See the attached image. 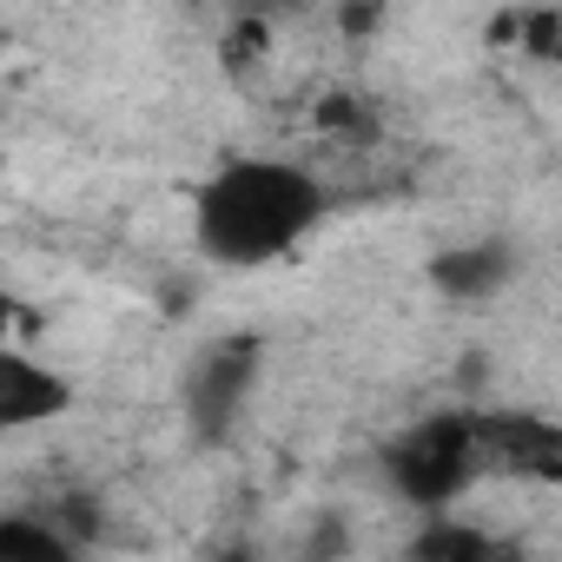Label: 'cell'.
Instances as JSON below:
<instances>
[{"mask_svg":"<svg viewBox=\"0 0 562 562\" xmlns=\"http://www.w3.org/2000/svg\"><path fill=\"white\" fill-rule=\"evenodd\" d=\"M14 325H27V305L0 285V351H8V338H14Z\"/></svg>","mask_w":562,"mask_h":562,"instance_id":"11","label":"cell"},{"mask_svg":"<svg viewBox=\"0 0 562 562\" xmlns=\"http://www.w3.org/2000/svg\"><path fill=\"white\" fill-rule=\"evenodd\" d=\"M476 424V470H509L529 483L562 476V424L536 411H470Z\"/></svg>","mask_w":562,"mask_h":562,"instance_id":"4","label":"cell"},{"mask_svg":"<svg viewBox=\"0 0 562 562\" xmlns=\"http://www.w3.org/2000/svg\"><path fill=\"white\" fill-rule=\"evenodd\" d=\"M516 41H522V54H536V60H555V54H562V8L516 14Z\"/></svg>","mask_w":562,"mask_h":562,"instance_id":"10","label":"cell"},{"mask_svg":"<svg viewBox=\"0 0 562 562\" xmlns=\"http://www.w3.org/2000/svg\"><path fill=\"white\" fill-rule=\"evenodd\" d=\"M0 562H80V549L34 509H0Z\"/></svg>","mask_w":562,"mask_h":562,"instance_id":"8","label":"cell"},{"mask_svg":"<svg viewBox=\"0 0 562 562\" xmlns=\"http://www.w3.org/2000/svg\"><path fill=\"white\" fill-rule=\"evenodd\" d=\"M318 126H325V133H351V139H378V113H371L358 93H331V100L318 106Z\"/></svg>","mask_w":562,"mask_h":562,"instance_id":"9","label":"cell"},{"mask_svg":"<svg viewBox=\"0 0 562 562\" xmlns=\"http://www.w3.org/2000/svg\"><path fill=\"white\" fill-rule=\"evenodd\" d=\"M503 555H509L503 536L457 516H424V529L404 542V562H503Z\"/></svg>","mask_w":562,"mask_h":562,"instance_id":"7","label":"cell"},{"mask_svg":"<svg viewBox=\"0 0 562 562\" xmlns=\"http://www.w3.org/2000/svg\"><path fill=\"white\" fill-rule=\"evenodd\" d=\"M80 404L74 378L41 364L34 351H0V437H14V430H41L54 417H67Z\"/></svg>","mask_w":562,"mask_h":562,"instance_id":"5","label":"cell"},{"mask_svg":"<svg viewBox=\"0 0 562 562\" xmlns=\"http://www.w3.org/2000/svg\"><path fill=\"white\" fill-rule=\"evenodd\" d=\"M338 27H345V34H371V27H378V8H345Z\"/></svg>","mask_w":562,"mask_h":562,"instance_id":"12","label":"cell"},{"mask_svg":"<svg viewBox=\"0 0 562 562\" xmlns=\"http://www.w3.org/2000/svg\"><path fill=\"white\" fill-rule=\"evenodd\" d=\"M516 278V245L503 238H476V245H450L430 258V285L457 305H476V299H496Z\"/></svg>","mask_w":562,"mask_h":562,"instance_id":"6","label":"cell"},{"mask_svg":"<svg viewBox=\"0 0 562 562\" xmlns=\"http://www.w3.org/2000/svg\"><path fill=\"white\" fill-rule=\"evenodd\" d=\"M218 562H251V555H245V549H225V555H218Z\"/></svg>","mask_w":562,"mask_h":562,"instance_id":"13","label":"cell"},{"mask_svg":"<svg viewBox=\"0 0 562 562\" xmlns=\"http://www.w3.org/2000/svg\"><path fill=\"white\" fill-rule=\"evenodd\" d=\"M331 212V192L299 159H225L192 192V245L212 265L258 271L312 238V225Z\"/></svg>","mask_w":562,"mask_h":562,"instance_id":"1","label":"cell"},{"mask_svg":"<svg viewBox=\"0 0 562 562\" xmlns=\"http://www.w3.org/2000/svg\"><path fill=\"white\" fill-rule=\"evenodd\" d=\"M503 562H522V549H509V555H503Z\"/></svg>","mask_w":562,"mask_h":562,"instance_id":"14","label":"cell"},{"mask_svg":"<svg viewBox=\"0 0 562 562\" xmlns=\"http://www.w3.org/2000/svg\"><path fill=\"white\" fill-rule=\"evenodd\" d=\"M378 470L411 509L450 516V503L476 483V424H470V411H430V417L391 430L384 450H378Z\"/></svg>","mask_w":562,"mask_h":562,"instance_id":"2","label":"cell"},{"mask_svg":"<svg viewBox=\"0 0 562 562\" xmlns=\"http://www.w3.org/2000/svg\"><path fill=\"white\" fill-rule=\"evenodd\" d=\"M258 371H265V338H258V331H225V338H212V345L186 364L179 404H186V417H192V430H199L205 443H218V437L238 424L245 397L258 391Z\"/></svg>","mask_w":562,"mask_h":562,"instance_id":"3","label":"cell"}]
</instances>
